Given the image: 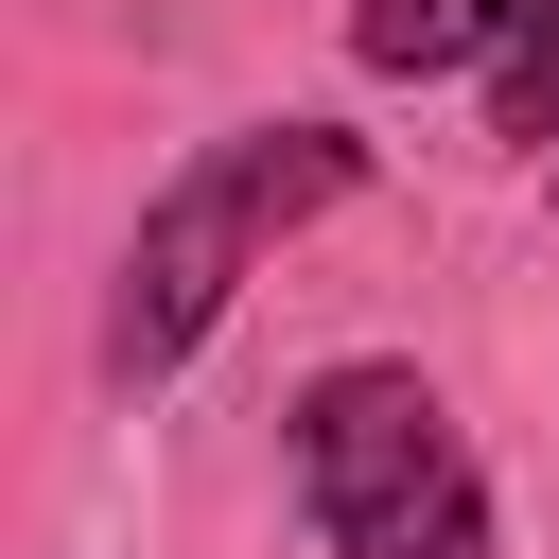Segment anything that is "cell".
Returning a JSON list of instances; mask_svg holds the SVG:
<instances>
[{
	"label": "cell",
	"mask_w": 559,
	"mask_h": 559,
	"mask_svg": "<svg viewBox=\"0 0 559 559\" xmlns=\"http://www.w3.org/2000/svg\"><path fill=\"white\" fill-rule=\"evenodd\" d=\"M297 507L332 559H489V472L419 367H314L297 384Z\"/></svg>",
	"instance_id": "obj_2"
},
{
	"label": "cell",
	"mask_w": 559,
	"mask_h": 559,
	"mask_svg": "<svg viewBox=\"0 0 559 559\" xmlns=\"http://www.w3.org/2000/svg\"><path fill=\"white\" fill-rule=\"evenodd\" d=\"M367 157L332 140V122H245V140H210L157 210H140V245H122V314H105V349L157 384V367H192L210 349V314L245 297V262L280 245V227H314L332 192H349Z\"/></svg>",
	"instance_id": "obj_1"
},
{
	"label": "cell",
	"mask_w": 559,
	"mask_h": 559,
	"mask_svg": "<svg viewBox=\"0 0 559 559\" xmlns=\"http://www.w3.org/2000/svg\"><path fill=\"white\" fill-rule=\"evenodd\" d=\"M507 35H524V0H349V52L367 70H472Z\"/></svg>",
	"instance_id": "obj_3"
},
{
	"label": "cell",
	"mask_w": 559,
	"mask_h": 559,
	"mask_svg": "<svg viewBox=\"0 0 559 559\" xmlns=\"http://www.w3.org/2000/svg\"><path fill=\"white\" fill-rule=\"evenodd\" d=\"M559 122V0H524V35H507V140H542Z\"/></svg>",
	"instance_id": "obj_4"
}]
</instances>
